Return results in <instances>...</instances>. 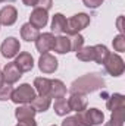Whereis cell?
<instances>
[{
	"instance_id": "obj_1",
	"label": "cell",
	"mask_w": 125,
	"mask_h": 126,
	"mask_svg": "<svg viewBox=\"0 0 125 126\" xmlns=\"http://www.w3.org/2000/svg\"><path fill=\"white\" fill-rule=\"evenodd\" d=\"M104 87V79L97 75V73H87L84 76H80L78 79H75L72 84H71V94L72 93H77V94H90V93H94L100 88Z\"/></svg>"
},
{
	"instance_id": "obj_2",
	"label": "cell",
	"mask_w": 125,
	"mask_h": 126,
	"mask_svg": "<svg viewBox=\"0 0 125 126\" xmlns=\"http://www.w3.org/2000/svg\"><path fill=\"white\" fill-rule=\"evenodd\" d=\"M75 119L80 126H97L104 122V114L99 109H85L84 111L77 113Z\"/></svg>"
},
{
	"instance_id": "obj_3",
	"label": "cell",
	"mask_w": 125,
	"mask_h": 126,
	"mask_svg": "<svg viewBox=\"0 0 125 126\" xmlns=\"http://www.w3.org/2000/svg\"><path fill=\"white\" fill-rule=\"evenodd\" d=\"M35 97H37L35 95V90L30 84H21L16 90L12 91L10 100L15 104H30Z\"/></svg>"
},
{
	"instance_id": "obj_4",
	"label": "cell",
	"mask_w": 125,
	"mask_h": 126,
	"mask_svg": "<svg viewBox=\"0 0 125 126\" xmlns=\"http://www.w3.org/2000/svg\"><path fill=\"white\" fill-rule=\"evenodd\" d=\"M90 25V16L87 13H77L72 18H69L66 21V34L72 35V34H80V31L85 30Z\"/></svg>"
},
{
	"instance_id": "obj_5",
	"label": "cell",
	"mask_w": 125,
	"mask_h": 126,
	"mask_svg": "<svg viewBox=\"0 0 125 126\" xmlns=\"http://www.w3.org/2000/svg\"><path fill=\"white\" fill-rule=\"evenodd\" d=\"M103 64H104V69L107 70V73L112 75V76H121L125 70L124 60L116 53H109V56L106 57Z\"/></svg>"
},
{
	"instance_id": "obj_6",
	"label": "cell",
	"mask_w": 125,
	"mask_h": 126,
	"mask_svg": "<svg viewBox=\"0 0 125 126\" xmlns=\"http://www.w3.org/2000/svg\"><path fill=\"white\" fill-rule=\"evenodd\" d=\"M19 50H21V44H19V40H16L15 37H7V38H4V41H3L1 46H0L1 56L6 57V59L16 57V56L19 54Z\"/></svg>"
},
{
	"instance_id": "obj_7",
	"label": "cell",
	"mask_w": 125,
	"mask_h": 126,
	"mask_svg": "<svg viewBox=\"0 0 125 126\" xmlns=\"http://www.w3.org/2000/svg\"><path fill=\"white\" fill-rule=\"evenodd\" d=\"M58 66H59L58 59L53 54H50V53H43L40 56V59H38V69L43 73H47V75L49 73H55L58 70Z\"/></svg>"
},
{
	"instance_id": "obj_8",
	"label": "cell",
	"mask_w": 125,
	"mask_h": 126,
	"mask_svg": "<svg viewBox=\"0 0 125 126\" xmlns=\"http://www.w3.org/2000/svg\"><path fill=\"white\" fill-rule=\"evenodd\" d=\"M1 76H3V82H4V84L12 85V84L18 82V81L21 79L22 72H21L19 67L15 64V62H10V63H7V64L3 67V70H1Z\"/></svg>"
},
{
	"instance_id": "obj_9",
	"label": "cell",
	"mask_w": 125,
	"mask_h": 126,
	"mask_svg": "<svg viewBox=\"0 0 125 126\" xmlns=\"http://www.w3.org/2000/svg\"><path fill=\"white\" fill-rule=\"evenodd\" d=\"M55 35L53 32H43L37 37L35 40V48L37 51H40L41 54L43 53H49L52 48H53V44H55Z\"/></svg>"
},
{
	"instance_id": "obj_10",
	"label": "cell",
	"mask_w": 125,
	"mask_h": 126,
	"mask_svg": "<svg viewBox=\"0 0 125 126\" xmlns=\"http://www.w3.org/2000/svg\"><path fill=\"white\" fill-rule=\"evenodd\" d=\"M49 22V13L47 10L41 9V7H35L30 15V24H31L34 28L40 30V28H44Z\"/></svg>"
},
{
	"instance_id": "obj_11",
	"label": "cell",
	"mask_w": 125,
	"mask_h": 126,
	"mask_svg": "<svg viewBox=\"0 0 125 126\" xmlns=\"http://www.w3.org/2000/svg\"><path fill=\"white\" fill-rule=\"evenodd\" d=\"M18 19V10L15 6H4L0 9V25H4V27H10L16 22Z\"/></svg>"
},
{
	"instance_id": "obj_12",
	"label": "cell",
	"mask_w": 125,
	"mask_h": 126,
	"mask_svg": "<svg viewBox=\"0 0 125 126\" xmlns=\"http://www.w3.org/2000/svg\"><path fill=\"white\" fill-rule=\"evenodd\" d=\"M87 97L84 94H77V93H72L71 97L68 98V106L71 109V111H84L87 109Z\"/></svg>"
},
{
	"instance_id": "obj_13",
	"label": "cell",
	"mask_w": 125,
	"mask_h": 126,
	"mask_svg": "<svg viewBox=\"0 0 125 126\" xmlns=\"http://www.w3.org/2000/svg\"><path fill=\"white\" fill-rule=\"evenodd\" d=\"M15 64L19 67L21 72H30V70H32V67H34V59H32V56L30 53L22 51V53H19L16 56Z\"/></svg>"
},
{
	"instance_id": "obj_14",
	"label": "cell",
	"mask_w": 125,
	"mask_h": 126,
	"mask_svg": "<svg viewBox=\"0 0 125 126\" xmlns=\"http://www.w3.org/2000/svg\"><path fill=\"white\" fill-rule=\"evenodd\" d=\"M55 53L58 54H66L71 51V41H69V35H59L55 38V44L52 48Z\"/></svg>"
},
{
	"instance_id": "obj_15",
	"label": "cell",
	"mask_w": 125,
	"mask_h": 126,
	"mask_svg": "<svg viewBox=\"0 0 125 126\" xmlns=\"http://www.w3.org/2000/svg\"><path fill=\"white\" fill-rule=\"evenodd\" d=\"M66 95V85L63 84L61 79H50V91L49 97L50 98H63Z\"/></svg>"
},
{
	"instance_id": "obj_16",
	"label": "cell",
	"mask_w": 125,
	"mask_h": 126,
	"mask_svg": "<svg viewBox=\"0 0 125 126\" xmlns=\"http://www.w3.org/2000/svg\"><path fill=\"white\" fill-rule=\"evenodd\" d=\"M35 109L32 107L31 104H21L16 110H15V117L19 120H25V119H34L35 116Z\"/></svg>"
},
{
	"instance_id": "obj_17",
	"label": "cell",
	"mask_w": 125,
	"mask_h": 126,
	"mask_svg": "<svg viewBox=\"0 0 125 126\" xmlns=\"http://www.w3.org/2000/svg\"><path fill=\"white\" fill-rule=\"evenodd\" d=\"M30 104L35 109L37 113H38V111H40V113H44V111L49 110V107H50V104H52V98L47 97V95H38V97H35V98L32 100Z\"/></svg>"
},
{
	"instance_id": "obj_18",
	"label": "cell",
	"mask_w": 125,
	"mask_h": 126,
	"mask_svg": "<svg viewBox=\"0 0 125 126\" xmlns=\"http://www.w3.org/2000/svg\"><path fill=\"white\" fill-rule=\"evenodd\" d=\"M66 16H63L62 13H55L53 19H52V32L55 34H63L66 32Z\"/></svg>"
},
{
	"instance_id": "obj_19",
	"label": "cell",
	"mask_w": 125,
	"mask_h": 126,
	"mask_svg": "<svg viewBox=\"0 0 125 126\" xmlns=\"http://www.w3.org/2000/svg\"><path fill=\"white\" fill-rule=\"evenodd\" d=\"M40 35V32L37 28H34L30 22H27V24H24L22 27H21V37H22V40H25V41H35L37 40V37Z\"/></svg>"
},
{
	"instance_id": "obj_20",
	"label": "cell",
	"mask_w": 125,
	"mask_h": 126,
	"mask_svg": "<svg viewBox=\"0 0 125 126\" xmlns=\"http://www.w3.org/2000/svg\"><path fill=\"white\" fill-rule=\"evenodd\" d=\"M34 90L38 95H47L49 97V91H50V79L47 78H35L34 79Z\"/></svg>"
},
{
	"instance_id": "obj_21",
	"label": "cell",
	"mask_w": 125,
	"mask_h": 126,
	"mask_svg": "<svg viewBox=\"0 0 125 126\" xmlns=\"http://www.w3.org/2000/svg\"><path fill=\"white\" fill-rule=\"evenodd\" d=\"M106 107L110 111H113L116 109H121V107H125V97L122 94H119V93L112 94L106 101Z\"/></svg>"
},
{
	"instance_id": "obj_22",
	"label": "cell",
	"mask_w": 125,
	"mask_h": 126,
	"mask_svg": "<svg viewBox=\"0 0 125 126\" xmlns=\"http://www.w3.org/2000/svg\"><path fill=\"white\" fill-rule=\"evenodd\" d=\"M94 47V62L99 63V64H103L106 57L109 56V48L103 44H97V46H93Z\"/></svg>"
},
{
	"instance_id": "obj_23",
	"label": "cell",
	"mask_w": 125,
	"mask_h": 126,
	"mask_svg": "<svg viewBox=\"0 0 125 126\" xmlns=\"http://www.w3.org/2000/svg\"><path fill=\"white\" fill-rule=\"evenodd\" d=\"M53 109H55V113H56L58 116H66L68 113H71V109H69V106H68V100H66L65 97L55 100Z\"/></svg>"
},
{
	"instance_id": "obj_24",
	"label": "cell",
	"mask_w": 125,
	"mask_h": 126,
	"mask_svg": "<svg viewBox=\"0 0 125 126\" xmlns=\"http://www.w3.org/2000/svg\"><path fill=\"white\" fill-rule=\"evenodd\" d=\"M77 59L81 62H94V47H81L77 51Z\"/></svg>"
},
{
	"instance_id": "obj_25",
	"label": "cell",
	"mask_w": 125,
	"mask_h": 126,
	"mask_svg": "<svg viewBox=\"0 0 125 126\" xmlns=\"http://www.w3.org/2000/svg\"><path fill=\"white\" fill-rule=\"evenodd\" d=\"M69 41H71V51H78L81 47H84V37L81 34L69 35Z\"/></svg>"
},
{
	"instance_id": "obj_26",
	"label": "cell",
	"mask_w": 125,
	"mask_h": 126,
	"mask_svg": "<svg viewBox=\"0 0 125 126\" xmlns=\"http://www.w3.org/2000/svg\"><path fill=\"white\" fill-rule=\"evenodd\" d=\"M110 120L124 125V122H125V107H121V109L113 110V111H112V116H110Z\"/></svg>"
},
{
	"instance_id": "obj_27",
	"label": "cell",
	"mask_w": 125,
	"mask_h": 126,
	"mask_svg": "<svg viewBox=\"0 0 125 126\" xmlns=\"http://www.w3.org/2000/svg\"><path fill=\"white\" fill-rule=\"evenodd\" d=\"M113 50L118 51V53L125 51V37L122 34H119L113 38Z\"/></svg>"
},
{
	"instance_id": "obj_28",
	"label": "cell",
	"mask_w": 125,
	"mask_h": 126,
	"mask_svg": "<svg viewBox=\"0 0 125 126\" xmlns=\"http://www.w3.org/2000/svg\"><path fill=\"white\" fill-rule=\"evenodd\" d=\"M12 91H13L12 85H9V84H3V85L0 87V101H7V100H10Z\"/></svg>"
},
{
	"instance_id": "obj_29",
	"label": "cell",
	"mask_w": 125,
	"mask_h": 126,
	"mask_svg": "<svg viewBox=\"0 0 125 126\" xmlns=\"http://www.w3.org/2000/svg\"><path fill=\"white\" fill-rule=\"evenodd\" d=\"M52 4H53L52 0H37V6L35 7H41V9H44V10L49 12V9L52 7Z\"/></svg>"
},
{
	"instance_id": "obj_30",
	"label": "cell",
	"mask_w": 125,
	"mask_h": 126,
	"mask_svg": "<svg viewBox=\"0 0 125 126\" xmlns=\"http://www.w3.org/2000/svg\"><path fill=\"white\" fill-rule=\"evenodd\" d=\"M84 1V4L87 6V7H90V9H97L99 6H102V3H103V0H83Z\"/></svg>"
},
{
	"instance_id": "obj_31",
	"label": "cell",
	"mask_w": 125,
	"mask_h": 126,
	"mask_svg": "<svg viewBox=\"0 0 125 126\" xmlns=\"http://www.w3.org/2000/svg\"><path fill=\"white\" fill-rule=\"evenodd\" d=\"M62 126H80V125H78V120L75 119V116H68L62 122Z\"/></svg>"
},
{
	"instance_id": "obj_32",
	"label": "cell",
	"mask_w": 125,
	"mask_h": 126,
	"mask_svg": "<svg viewBox=\"0 0 125 126\" xmlns=\"http://www.w3.org/2000/svg\"><path fill=\"white\" fill-rule=\"evenodd\" d=\"M19 126H37L34 119H25V120H19Z\"/></svg>"
},
{
	"instance_id": "obj_33",
	"label": "cell",
	"mask_w": 125,
	"mask_h": 126,
	"mask_svg": "<svg viewBox=\"0 0 125 126\" xmlns=\"http://www.w3.org/2000/svg\"><path fill=\"white\" fill-rule=\"evenodd\" d=\"M122 19H124V18H122V16H119V18H118V21H116V24H118V30H119V32H121V34L124 35V28H122Z\"/></svg>"
},
{
	"instance_id": "obj_34",
	"label": "cell",
	"mask_w": 125,
	"mask_h": 126,
	"mask_svg": "<svg viewBox=\"0 0 125 126\" xmlns=\"http://www.w3.org/2000/svg\"><path fill=\"white\" fill-rule=\"evenodd\" d=\"M22 3H24L25 6H32V7L37 6V0H22Z\"/></svg>"
},
{
	"instance_id": "obj_35",
	"label": "cell",
	"mask_w": 125,
	"mask_h": 126,
	"mask_svg": "<svg viewBox=\"0 0 125 126\" xmlns=\"http://www.w3.org/2000/svg\"><path fill=\"white\" fill-rule=\"evenodd\" d=\"M104 126H124V125H121V123H116V122H112V120H110V122H107Z\"/></svg>"
},
{
	"instance_id": "obj_36",
	"label": "cell",
	"mask_w": 125,
	"mask_h": 126,
	"mask_svg": "<svg viewBox=\"0 0 125 126\" xmlns=\"http://www.w3.org/2000/svg\"><path fill=\"white\" fill-rule=\"evenodd\" d=\"M3 84H4V82H3V76H1V69H0V87H1Z\"/></svg>"
},
{
	"instance_id": "obj_37",
	"label": "cell",
	"mask_w": 125,
	"mask_h": 126,
	"mask_svg": "<svg viewBox=\"0 0 125 126\" xmlns=\"http://www.w3.org/2000/svg\"><path fill=\"white\" fill-rule=\"evenodd\" d=\"M4 1H7V0H0V3H4Z\"/></svg>"
},
{
	"instance_id": "obj_38",
	"label": "cell",
	"mask_w": 125,
	"mask_h": 126,
	"mask_svg": "<svg viewBox=\"0 0 125 126\" xmlns=\"http://www.w3.org/2000/svg\"><path fill=\"white\" fill-rule=\"evenodd\" d=\"M9 1H15V0H9Z\"/></svg>"
},
{
	"instance_id": "obj_39",
	"label": "cell",
	"mask_w": 125,
	"mask_h": 126,
	"mask_svg": "<svg viewBox=\"0 0 125 126\" xmlns=\"http://www.w3.org/2000/svg\"><path fill=\"white\" fill-rule=\"evenodd\" d=\"M52 126H56V125H52Z\"/></svg>"
},
{
	"instance_id": "obj_40",
	"label": "cell",
	"mask_w": 125,
	"mask_h": 126,
	"mask_svg": "<svg viewBox=\"0 0 125 126\" xmlns=\"http://www.w3.org/2000/svg\"><path fill=\"white\" fill-rule=\"evenodd\" d=\"M16 126H19V125H16Z\"/></svg>"
}]
</instances>
